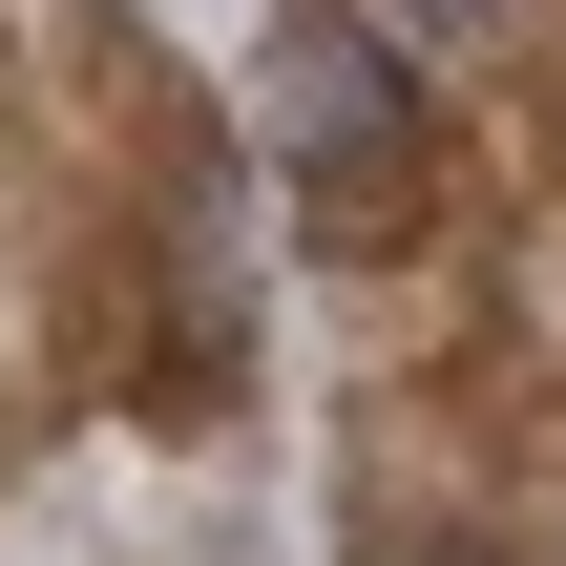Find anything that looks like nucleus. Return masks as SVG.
Listing matches in <instances>:
<instances>
[{
    "mask_svg": "<svg viewBox=\"0 0 566 566\" xmlns=\"http://www.w3.org/2000/svg\"><path fill=\"white\" fill-rule=\"evenodd\" d=\"M378 566H483V546H378Z\"/></svg>",
    "mask_w": 566,
    "mask_h": 566,
    "instance_id": "nucleus-3",
    "label": "nucleus"
},
{
    "mask_svg": "<svg viewBox=\"0 0 566 566\" xmlns=\"http://www.w3.org/2000/svg\"><path fill=\"white\" fill-rule=\"evenodd\" d=\"M525 0H378V42H504Z\"/></svg>",
    "mask_w": 566,
    "mask_h": 566,
    "instance_id": "nucleus-2",
    "label": "nucleus"
},
{
    "mask_svg": "<svg viewBox=\"0 0 566 566\" xmlns=\"http://www.w3.org/2000/svg\"><path fill=\"white\" fill-rule=\"evenodd\" d=\"M273 147H294V189H315L336 231H399V210H378V189L420 168V84H399V42L336 21V0H294V21H273Z\"/></svg>",
    "mask_w": 566,
    "mask_h": 566,
    "instance_id": "nucleus-1",
    "label": "nucleus"
}]
</instances>
